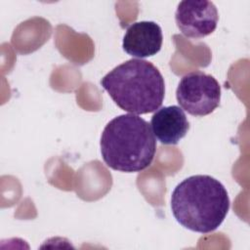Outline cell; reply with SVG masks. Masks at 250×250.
I'll list each match as a JSON object with an SVG mask.
<instances>
[{"instance_id":"obj_7","label":"cell","mask_w":250,"mask_h":250,"mask_svg":"<svg viewBox=\"0 0 250 250\" xmlns=\"http://www.w3.org/2000/svg\"><path fill=\"white\" fill-rule=\"evenodd\" d=\"M149 124L154 137L163 145H177L189 130V122L178 105L157 109Z\"/></svg>"},{"instance_id":"obj_5","label":"cell","mask_w":250,"mask_h":250,"mask_svg":"<svg viewBox=\"0 0 250 250\" xmlns=\"http://www.w3.org/2000/svg\"><path fill=\"white\" fill-rule=\"evenodd\" d=\"M175 21L180 31L188 38L200 39L213 33L219 15L216 6L206 0H184L178 4Z\"/></svg>"},{"instance_id":"obj_6","label":"cell","mask_w":250,"mask_h":250,"mask_svg":"<svg viewBox=\"0 0 250 250\" xmlns=\"http://www.w3.org/2000/svg\"><path fill=\"white\" fill-rule=\"evenodd\" d=\"M161 27L154 21H143L131 24L123 37V50L130 56L143 59L156 55L162 46Z\"/></svg>"},{"instance_id":"obj_3","label":"cell","mask_w":250,"mask_h":250,"mask_svg":"<svg viewBox=\"0 0 250 250\" xmlns=\"http://www.w3.org/2000/svg\"><path fill=\"white\" fill-rule=\"evenodd\" d=\"M101 84L117 106L137 115L156 111L165 96L161 72L142 59H131L115 66L102 78Z\"/></svg>"},{"instance_id":"obj_1","label":"cell","mask_w":250,"mask_h":250,"mask_svg":"<svg viewBox=\"0 0 250 250\" xmlns=\"http://www.w3.org/2000/svg\"><path fill=\"white\" fill-rule=\"evenodd\" d=\"M224 185L209 175L190 176L176 186L171 194V210L184 228L200 233L217 229L229 210Z\"/></svg>"},{"instance_id":"obj_4","label":"cell","mask_w":250,"mask_h":250,"mask_svg":"<svg viewBox=\"0 0 250 250\" xmlns=\"http://www.w3.org/2000/svg\"><path fill=\"white\" fill-rule=\"evenodd\" d=\"M176 98L182 109L190 115L205 116L219 106L221 86L214 76L202 71H192L181 78Z\"/></svg>"},{"instance_id":"obj_2","label":"cell","mask_w":250,"mask_h":250,"mask_svg":"<svg viewBox=\"0 0 250 250\" xmlns=\"http://www.w3.org/2000/svg\"><path fill=\"white\" fill-rule=\"evenodd\" d=\"M104 163L115 171L136 173L146 169L156 152L150 124L137 114H121L104 127L101 141Z\"/></svg>"}]
</instances>
